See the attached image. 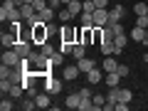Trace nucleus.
Segmentation results:
<instances>
[{"mask_svg": "<svg viewBox=\"0 0 148 111\" xmlns=\"http://www.w3.org/2000/svg\"><path fill=\"white\" fill-rule=\"evenodd\" d=\"M116 72H119V77L123 79V77H128V72H131V69H128L126 64H119V69H116Z\"/></svg>", "mask_w": 148, "mask_h": 111, "instance_id": "43", "label": "nucleus"}, {"mask_svg": "<svg viewBox=\"0 0 148 111\" xmlns=\"http://www.w3.org/2000/svg\"><path fill=\"white\" fill-rule=\"evenodd\" d=\"M20 106H22V109H25V111H32V109H37V101H35V99H32V96H27V99H25V101H22V104H20Z\"/></svg>", "mask_w": 148, "mask_h": 111, "instance_id": "34", "label": "nucleus"}, {"mask_svg": "<svg viewBox=\"0 0 148 111\" xmlns=\"http://www.w3.org/2000/svg\"><path fill=\"white\" fill-rule=\"evenodd\" d=\"M12 106H15V99H12V96H3V101H0V111H10Z\"/></svg>", "mask_w": 148, "mask_h": 111, "instance_id": "31", "label": "nucleus"}, {"mask_svg": "<svg viewBox=\"0 0 148 111\" xmlns=\"http://www.w3.org/2000/svg\"><path fill=\"white\" fill-rule=\"evenodd\" d=\"M126 42H128V35H126V32L114 37V54H123V49H126Z\"/></svg>", "mask_w": 148, "mask_h": 111, "instance_id": "12", "label": "nucleus"}, {"mask_svg": "<svg viewBox=\"0 0 148 111\" xmlns=\"http://www.w3.org/2000/svg\"><path fill=\"white\" fill-rule=\"evenodd\" d=\"M94 5H96V8H109L111 0H94Z\"/></svg>", "mask_w": 148, "mask_h": 111, "instance_id": "44", "label": "nucleus"}, {"mask_svg": "<svg viewBox=\"0 0 148 111\" xmlns=\"http://www.w3.org/2000/svg\"><path fill=\"white\" fill-rule=\"evenodd\" d=\"M37 94H40V91H37V86H35V84H32V86H27V96H32V99H35Z\"/></svg>", "mask_w": 148, "mask_h": 111, "instance_id": "45", "label": "nucleus"}, {"mask_svg": "<svg viewBox=\"0 0 148 111\" xmlns=\"http://www.w3.org/2000/svg\"><path fill=\"white\" fill-rule=\"evenodd\" d=\"M146 15H148V12H146Z\"/></svg>", "mask_w": 148, "mask_h": 111, "instance_id": "51", "label": "nucleus"}, {"mask_svg": "<svg viewBox=\"0 0 148 111\" xmlns=\"http://www.w3.org/2000/svg\"><path fill=\"white\" fill-rule=\"evenodd\" d=\"M109 27L116 32V35H123V22H109Z\"/></svg>", "mask_w": 148, "mask_h": 111, "instance_id": "39", "label": "nucleus"}, {"mask_svg": "<svg viewBox=\"0 0 148 111\" xmlns=\"http://www.w3.org/2000/svg\"><path fill=\"white\" fill-rule=\"evenodd\" d=\"M32 5H35V10H37V12H40V10H45V8L49 5V0H35Z\"/></svg>", "mask_w": 148, "mask_h": 111, "instance_id": "40", "label": "nucleus"}, {"mask_svg": "<svg viewBox=\"0 0 148 111\" xmlns=\"http://www.w3.org/2000/svg\"><path fill=\"white\" fill-rule=\"evenodd\" d=\"M119 69V62L114 54H109V57H104V74H111V72H116Z\"/></svg>", "mask_w": 148, "mask_h": 111, "instance_id": "15", "label": "nucleus"}, {"mask_svg": "<svg viewBox=\"0 0 148 111\" xmlns=\"http://www.w3.org/2000/svg\"><path fill=\"white\" fill-rule=\"evenodd\" d=\"M82 27H96V25H94V15H91V12H82Z\"/></svg>", "mask_w": 148, "mask_h": 111, "instance_id": "30", "label": "nucleus"}, {"mask_svg": "<svg viewBox=\"0 0 148 111\" xmlns=\"http://www.w3.org/2000/svg\"><path fill=\"white\" fill-rule=\"evenodd\" d=\"M32 45H35V42H25V40H20V42L15 45V52L20 54L22 59H25V57H30V52H32Z\"/></svg>", "mask_w": 148, "mask_h": 111, "instance_id": "13", "label": "nucleus"}, {"mask_svg": "<svg viewBox=\"0 0 148 111\" xmlns=\"http://www.w3.org/2000/svg\"><path fill=\"white\" fill-rule=\"evenodd\" d=\"M91 15H94V25H96V27L109 25V8H96Z\"/></svg>", "mask_w": 148, "mask_h": 111, "instance_id": "6", "label": "nucleus"}, {"mask_svg": "<svg viewBox=\"0 0 148 111\" xmlns=\"http://www.w3.org/2000/svg\"><path fill=\"white\" fill-rule=\"evenodd\" d=\"M57 17H59V20H62V25H64V22H69V20H72V12H69V8L67 5H62V8H59V10H57Z\"/></svg>", "mask_w": 148, "mask_h": 111, "instance_id": "28", "label": "nucleus"}, {"mask_svg": "<svg viewBox=\"0 0 148 111\" xmlns=\"http://www.w3.org/2000/svg\"><path fill=\"white\" fill-rule=\"evenodd\" d=\"M133 12H136V17H138V15H146V12H148V5H146V3H133Z\"/></svg>", "mask_w": 148, "mask_h": 111, "instance_id": "33", "label": "nucleus"}, {"mask_svg": "<svg viewBox=\"0 0 148 111\" xmlns=\"http://www.w3.org/2000/svg\"><path fill=\"white\" fill-rule=\"evenodd\" d=\"M104 84H106V86H119V84H121V77H119V72L104 74Z\"/></svg>", "mask_w": 148, "mask_h": 111, "instance_id": "19", "label": "nucleus"}, {"mask_svg": "<svg viewBox=\"0 0 148 111\" xmlns=\"http://www.w3.org/2000/svg\"><path fill=\"white\" fill-rule=\"evenodd\" d=\"M133 99V91L126 89V86H119V101H123V104H131Z\"/></svg>", "mask_w": 148, "mask_h": 111, "instance_id": "23", "label": "nucleus"}, {"mask_svg": "<svg viewBox=\"0 0 148 111\" xmlns=\"http://www.w3.org/2000/svg\"><path fill=\"white\" fill-rule=\"evenodd\" d=\"M25 3H30V5H32V3H35V0H25Z\"/></svg>", "mask_w": 148, "mask_h": 111, "instance_id": "48", "label": "nucleus"}, {"mask_svg": "<svg viewBox=\"0 0 148 111\" xmlns=\"http://www.w3.org/2000/svg\"><path fill=\"white\" fill-rule=\"evenodd\" d=\"M25 91H27V89L20 84V82H12V86H10V94H8V96H12V99H20V96L25 94Z\"/></svg>", "mask_w": 148, "mask_h": 111, "instance_id": "20", "label": "nucleus"}, {"mask_svg": "<svg viewBox=\"0 0 148 111\" xmlns=\"http://www.w3.org/2000/svg\"><path fill=\"white\" fill-rule=\"evenodd\" d=\"M20 42V37H17L15 30H8L0 35V45H3V49H15V45Z\"/></svg>", "mask_w": 148, "mask_h": 111, "instance_id": "4", "label": "nucleus"}, {"mask_svg": "<svg viewBox=\"0 0 148 111\" xmlns=\"http://www.w3.org/2000/svg\"><path fill=\"white\" fill-rule=\"evenodd\" d=\"M0 20H3V22H15V20H22L20 8H17L12 0H5V3L0 5Z\"/></svg>", "mask_w": 148, "mask_h": 111, "instance_id": "1", "label": "nucleus"}, {"mask_svg": "<svg viewBox=\"0 0 148 111\" xmlns=\"http://www.w3.org/2000/svg\"><path fill=\"white\" fill-rule=\"evenodd\" d=\"M59 52H62V54H72L74 52V42H59Z\"/></svg>", "mask_w": 148, "mask_h": 111, "instance_id": "32", "label": "nucleus"}, {"mask_svg": "<svg viewBox=\"0 0 148 111\" xmlns=\"http://www.w3.org/2000/svg\"><path fill=\"white\" fill-rule=\"evenodd\" d=\"M82 3H89V0H82Z\"/></svg>", "mask_w": 148, "mask_h": 111, "instance_id": "50", "label": "nucleus"}, {"mask_svg": "<svg viewBox=\"0 0 148 111\" xmlns=\"http://www.w3.org/2000/svg\"><path fill=\"white\" fill-rule=\"evenodd\" d=\"M77 67H79L82 74H86V72H91L94 67H99V64H96V59H91V57H82V59H77Z\"/></svg>", "mask_w": 148, "mask_h": 111, "instance_id": "9", "label": "nucleus"}, {"mask_svg": "<svg viewBox=\"0 0 148 111\" xmlns=\"http://www.w3.org/2000/svg\"><path fill=\"white\" fill-rule=\"evenodd\" d=\"M131 40H136V42H143V40H146V27L133 25V30H131Z\"/></svg>", "mask_w": 148, "mask_h": 111, "instance_id": "22", "label": "nucleus"}, {"mask_svg": "<svg viewBox=\"0 0 148 111\" xmlns=\"http://www.w3.org/2000/svg\"><path fill=\"white\" fill-rule=\"evenodd\" d=\"M69 3H72V0H62V5H69Z\"/></svg>", "mask_w": 148, "mask_h": 111, "instance_id": "47", "label": "nucleus"}, {"mask_svg": "<svg viewBox=\"0 0 148 111\" xmlns=\"http://www.w3.org/2000/svg\"><path fill=\"white\" fill-rule=\"evenodd\" d=\"M99 49H101V54H104V57L114 54V40H104V42L99 45Z\"/></svg>", "mask_w": 148, "mask_h": 111, "instance_id": "24", "label": "nucleus"}, {"mask_svg": "<svg viewBox=\"0 0 148 111\" xmlns=\"http://www.w3.org/2000/svg\"><path fill=\"white\" fill-rule=\"evenodd\" d=\"M79 111H94V101H91V99H82Z\"/></svg>", "mask_w": 148, "mask_h": 111, "instance_id": "37", "label": "nucleus"}, {"mask_svg": "<svg viewBox=\"0 0 148 111\" xmlns=\"http://www.w3.org/2000/svg\"><path fill=\"white\" fill-rule=\"evenodd\" d=\"M104 82V69L94 67L91 72H86V84H101Z\"/></svg>", "mask_w": 148, "mask_h": 111, "instance_id": "11", "label": "nucleus"}, {"mask_svg": "<svg viewBox=\"0 0 148 111\" xmlns=\"http://www.w3.org/2000/svg\"><path fill=\"white\" fill-rule=\"evenodd\" d=\"M79 74L82 72H79V67H77V62H74V64H64V67H62V79L64 82H74Z\"/></svg>", "mask_w": 148, "mask_h": 111, "instance_id": "5", "label": "nucleus"}, {"mask_svg": "<svg viewBox=\"0 0 148 111\" xmlns=\"http://www.w3.org/2000/svg\"><path fill=\"white\" fill-rule=\"evenodd\" d=\"M79 96H82V99H91V96H94V91H91L89 86H84V89H79Z\"/></svg>", "mask_w": 148, "mask_h": 111, "instance_id": "41", "label": "nucleus"}, {"mask_svg": "<svg viewBox=\"0 0 148 111\" xmlns=\"http://www.w3.org/2000/svg\"><path fill=\"white\" fill-rule=\"evenodd\" d=\"M69 12H72V15L74 17H77V15H82V12H84V3H82V0H72V3H69Z\"/></svg>", "mask_w": 148, "mask_h": 111, "instance_id": "21", "label": "nucleus"}, {"mask_svg": "<svg viewBox=\"0 0 148 111\" xmlns=\"http://www.w3.org/2000/svg\"><path fill=\"white\" fill-rule=\"evenodd\" d=\"M79 104H82L79 91H74V94H69L67 99H64V106H67V109H79Z\"/></svg>", "mask_w": 148, "mask_h": 111, "instance_id": "17", "label": "nucleus"}, {"mask_svg": "<svg viewBox=\"0 0 148 111\" xmlns=\"http://www.w3.org/2000/svg\"><path fill=\"white\" fill-rule=\"evenodd\" d=\"M20 12H22V20H30L32 15H35V5H30V3H25V5H20Z\"/></svg>", "mask_w": 148, "mask_h": 111, "instance_id": "27", "label": "nucleus"}, {"mask_svg": "<svg viewBox=\"0 0 148 111\" xmlns=\"http://www.w3.org/2000/svg\"><path fill=\"white\" fill-rule=\"evenodd\" d=\"M79 42H84L86 47H89V45H94V27H82V37H79Z\"/></svg>", "mask_w": 148, "mask_h": 111, "instance_id": "16", "label": "nucleus"}, {"mask_svg": "<svg viewBox=\"0 0 148 111\" xmlns=\"http://www.w3.org/2000/svg\"><path fill=\"white\" fill-rule=\"evenodd\" d=\"M91 101H94V111H104V104H106V96L104 94H94Z\"/></svg>", "mask_w": 148, "mask_h": 111, "instance_id": "29", "label": "nucleus"}, {"mask_svg": "<svg viewBox=\"0 0 148 111\" xmlns=\"http://www.w3.org/2000/svg\"><path fill=\"white\" fill-rule=\"evenodd\" d=\"M37 15H40V20H42V22H52V20H54V15H57V10L47 5L45 10H40V12H37Z\"/></svg>", "mask_w": 148, "mask_h": 111, "instance_id": "18", "label": "nucleus"}, {"mask_svg": "<svg viewBox=\"0 0 148 111\" xmlns=\"http://www.w3.org/2000/svg\"><path fill=\"white\" fill-rule=\"evenodd\" d=\"M64 57H67V54H62V52L57 49V52L49 57V64H52V67H64Z\"/></svg>", "mask_w": 148, "mask_h": 111, "instance_id": "26", "label": "nucleus"}, {"mask_svg": "<svg viewBox=\"0 0 148 111\" xmlns=\"http://www.w3.org/2000/svg\"><path fill=\"white\" fill-rule=\"evenodd\" d=\"M10 86H12V79H0V91H3V96L10 94Z\"/></svg>", "mask_w": 148, "mask_h": 111, "instance_id": "35", "label": "nucleus"}, {"mask_svg": "<svg viewBox=\"0 0 148 111\" xmlns=\"http://www.w3.org/2000/svg\"><path fill=\"white\" fill-rule=\"evenodd\" d=\"M72 57H74V59H82V57H86V45H84V42H77V45H74V52H72Z\"/></svg>", "mask_w": 148, "mask_h": 111, "instance_id": "25", "label": "nucleus"}, {"mask_svg": "<svg viewBox=\"0 0 148 111\" xmlns=\"http://www.w3.org/2000/svg\"><path fill=\"white\" fill-rule=\"evenodd\" d=\"M20 59L22 57L15 52V49H3V64H8V67H17Z\"/></svg>", "mask_w": 148, "mask_h": 111, "instance_id": "8", "label": "nucleus"}, {"mask_svg": "<svg viewBox=\"0 0 148 111\" xmlns=\"http://www.w3.org/2000/svg\"><path fill=\"white\" fill-rule=\"evenodd\" d=\"M143 62H146V64H148V52H146V54H143Z\"/></svg>", "mask_w": 148, "mask_h": 111, "instance_id": "46", "label": "nucleus"}, {"mask_svg": "<svg viewBox=\"0 0 148 111\" xmlns=\"http://www.w3.org/2000/svg\"><path fill=\"white\" fill-rule=\"evenodd\" d=\"M40 49H42V54H45V57H52V54L57 52V49H54V47H52V45H49V42H45V45H42V47H40Z\"/></svg>", "mask_w": 148, "mask_h": 111, "instance_id": "38", "label": "nucleus"}, {"mask_svg": "<svg viewBox=\"0 0 148 111\" xmlns=\"http://www.w3.org/2000/svg\"><path fill=\"white\" fill-rule=\"evenodd\" d=\"M35 101H37V109H49V106H52V94L42 91V94L35 96Z\"/></svg>", "mask_w": 148, "mask_h": 111, "instance_id": "14", "label": "nucleus"}, {"mask_svg": "<svg viewBox=\"0 0 148 111\" xmlns=\"http://www.w3.org/2000/svg\"><path fill=\"white\" fill-rule=\"evenodd\" d=\"M45 91H47V94H59V91H62V79H57V77H47V79H45Z\"/></svg>", "mask_w": 148, "mask_h": 111, "instance_id": "7", "label": "nucleus"}, {"mask_svg": "<svg viewBox=\"0 0 148 111\" xmlns=\"http://www.w3.org/2000/svg\"><path fill=\"white\" fill-rule=\"evenodd\" d=\"M123 15H126L123 5H111V8H109V22H121Z\"/></svg>", "mask_w": 148, "mask_h": 111, "instance_id": "10", "label": "nucleus"}, {"mask_svg": "<svg viewBox=\"0 0 148 111\" xmlns=\"http://www.w3.org/2000/svg\"><path fill=\"white\" fill-rule=\"evenodd\" d=\"M146 37H148V27H146Z\"/></svg>", "mask_w": 148, "mask_h": 111, "instance_id": "49", "label": "nucleus"}, {"mask_svg": "<svg viewBox=\"0 0 148 111\" xmlns=\"http://www.w3.org/2000/svg\"><path fill=\"white\" fill-rule=\"evenodd\" d=\"M136 25L138 27H148V15H138L136 17Z\"/></svg>", "mask_w": 148, "mask_h": 111, "instance_id": "42", "label": "nucleus"}, {"mask_svg": "<svg viewBox=\"0 0 148 111\" xmlns=\"http://www.w3.org/2000/svg\"><path fill=\"white\" fill-rule=\"evenodd\" d=\"M104 42V27H94V45Z\"/></svg>", "mask_w": 148, "mask_h": 111, "instance_id": "36", "label": "nucleus"}, {"mask_svg": "<svg viewBox=\"0 0 148 111\" xmlns=\"http://www.w3.org/2000/svg\"><path fill=\"white\" fill-rule=\"evenodd\" d=\"M49 27H47V22H37L35 27H32V42L37 45V47H42L45 42H47V37H49Z\"/></svg>", "mask_w": 148, "mask_h": 111, "instance_id": "2", "label": "nucleus"}, {"mask_svg": "<svg viewBox=\"0 0 148 111\" xmlns=\"http://www.w3.org/2000/svg\"><path fill=\"white\" fill-rule=\"evenodd\" d=\"M79 37H82V27L79 30H74L72 25H62V30H59V40L62 42H79Z\"/></svg>", "mask_w": 148, "mask_h": 111, "instance_id": "3", "label": "nucleus"}]
</instances>
